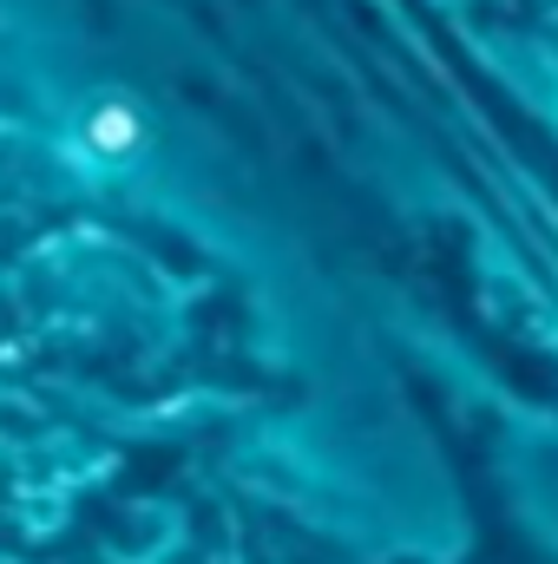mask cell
Listing matches in <instances>:
<instances>
[{
	"label": "cell",
	"instance_id": "obj_1",
	"mask_svg": "<svg viewBox=\"0 0 558 564\" xmlns=\"http://www.w3.org/2000/svg\"><path fill=\"white\" fill-rule=\"evenodd\" d=\"M93 144H99V151H112V158H119V151H132V144H139V119H132L126 106H106V112L93 119Z\"/></svg>",
	"mask_w": 558,
	"mask_h": 564
}]
</instances>
